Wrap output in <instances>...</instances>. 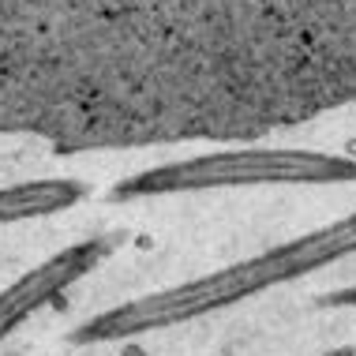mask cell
Returning <instances> with one entry per match:
<instances>
[{
    "mask_svg": "<svg viewBox=\"0 0 356 356\" xmlns=\"http://www.w3.org/2000/svg\"><path fill=\"white\" fill-rule=\"evenodd\" d=\"M356 102V0H0V124L259 139Z\"/></svg>",
    "mask_w": 356,
    "mask_h": 356,
    "instance_id": "6da1fadb",
    "label": "cell"
},
{
    "mask_svg": "<svg viewBox=\"0 0 356 356\" xmlns=\"http://www.w3.org/2000/svg\"><path fill=\"white\" fill-rule=\"evenodd\" d=\"M68 270H72V259H56L49 270L34 274L31 282H23L12 296H8V300H0V330H4V326L12 323L15 315L23 312V307H31L42 293H49V289H53L56 282H60V277H68Z\"/></svg>",
    "mask_w": 356,
    "mask_h": 356,
    "instance_id": "277c9868",
    "label": "cell"
},
{
    "mask_svg": "<svg viewBox=\"0 0 356 356\" xmlns=\"http://www.w3.org/2000/svg\"><path fill=\"white\" fill-rule=\"evenodd\" d=\"M75 195L64 184H34V188H15V191H0V221L4 218H23V214H42L60 203H68Z\"/></svg>",
    "mask_w": 356,
    "mask_h": 356,
    "instance_id": "3957f363",
    "label": "cell"
},
{
    "mask_svg": "<svg viewBox=\"0 0 356 356\" xmlns=\"http://www.w3.org/2000/svg\"><path fill=\"white\" fill-rule=\"evenodd\" d=\"M356 165L345 158L315 150H233L207 154L188 165H169L131 180L128 191H169V188H214V184H330L353 180Z\"/></svg>",
    "mask_w": 356,
    "mask_h": 356,
    "instance_id": "7a4b0ae2",
    "label": "cell"
},
{
    "mask_svg": "<svg viewBox=\"0 0 356 356\" xmlns=\"http://www.w3.org/2000/svg\"><path fill=\"white\" fill-rule=\"evenodd\" d=\"M326 304H345V307H356V289H341V293H330Z\"/></svg>",
    "mask_w": 356,
    "mask_h": 356,
    "instance_id": "5b68a950",
    "label": "cell"
},
{
    "mask_svg": "<svg viewBox=\"0 0 356 356\" xmlns=\"http://www.w3.org/2000/svg\"><path fill=\"white\" fill-rule=\"evenodd\" d=\"M326 356H356V345H349V349H338V353H326Z\"/></svg>",
    "mask_w": 356,
    "mask_h": 356,
    "instance_id": "8992f818",
    "label": "cell"
}]
</instances>
